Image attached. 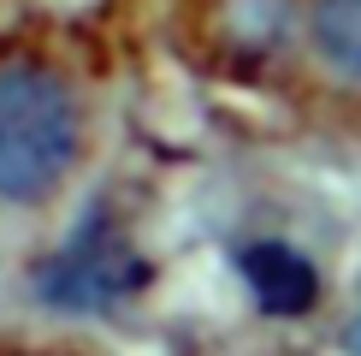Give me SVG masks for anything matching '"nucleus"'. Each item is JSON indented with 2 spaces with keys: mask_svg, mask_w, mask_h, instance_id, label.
Here are the masks:
<instances>
[{
  "mask_svg": "<svg viewBox=\"0 0 361 356\" xmlns=\"http://www.w3.org/2000/svg\"><path fill=\"white\" fill-rule=\"evenodd\" d=\"M314 48L338 78L361 83V0H314Z\"/></svg>",
  "mask_w": 361,
  "mask_h": 356,
  "instance_id": "4",
  "label": "nucleus"
},
{
  "mask_svg": "<svg viewBox=\"0 0 361 356\" xmlns=\"http://www.w3.org/2000/svg\"><path fill=\"white\" fill-rule=\"evenodd\" d=\"M148 285V261L137 256L130 232L113 220L107 202H95L78 220L71 244L48 256L36 267V291L42 303L71 309V315H101V309H118L125 297H137Z\"/></svg>",
  "mask_w": 361,
  "mask_h": 356,
  "instance_id": "2",
  "label": "nucleus"
},
{
  "mask_svg": "<svg viewBox=\"0 0 361 356\" xmlns=\"http://www.w3.org/2000/svg\"><path fill=\"white\" fill-rule=\"evenodd\" d=\"M83 143L78 95L42 59H0V202L59 190Z\"/></svg>",
  "mask_w": 361,
  "mask_h": 356,
  "instance_id": "1",
  "label": "nucleus"
},
{
  "mask_svg": "<svg viewBox=\"0 0 361 356\" xmlns=\"http://www.w3.org/2000/svg\"><path fill=\"white\" fill-rule=\"evenodd\" d=\"M343 350H350V356H361V321L350 326V333H343Z\"/></svg>",
  "mask_w": 361,
  "mask_h": 356,
  "instance_id": "5",
  "label": "nucleus"
},
{
  "mask_svg": "<svg viewBox=\"0 0 361 356\" xmlns=\"http://www.w3.org/2000/svg\"><path fill=\"white\" fill-rule=\"evenodd\" d=\"M243 279L249 291L261 297L267 315H302V309L320 297V273L302 249L290 244H249L243 249Z\"/></svg>",
  "mask_w": 361,
  "mask_h": 356,
  "instance_id": "3",
  "label": "nucleus"
}]
</instances>
